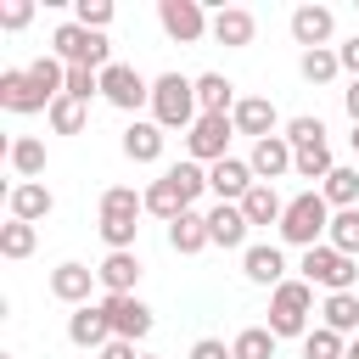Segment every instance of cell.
<instances>
[{"label": "cell", "mask_w": 359, "mask_h": 359, "mask_svg": "<svg viewBox=\"0 0 359 359\" xmlns=\"http://www.w3.org/2000/svg\"><path fill=\"white\" fill-rule=\"evenodd\" d=\"M146 213V191H135V185H107L101 191V241H107V252H135V236H140V219Z\"/></svg>", "instance_id": "obj_1"}, {"label": "cell", "mask_w": 359, "mask_h": 359, "mask_svg": "<svg viewBox=\"0 0 359 359\" xmlns=\"http://www.w3.org/2000/svg\"><path fill=\"white\" fill-rule=\"evenodd\" d=\"M275 230H280L286 247H303V252H309V247H320L325 230H331V202H325L320 191H297V196L286 202V213H280Z\"/></svg>", "instance_id": "obj_2"}, {"label": "cell", "mask_w": 359, "mask_h": 359, "mask_svg": "<svg viewBox=\"0 0 359 359\" xmlns=\"http://www.w3.org/2000/svg\"><path fill=\"white\" fill-rule=\"evenodd\" d=\"M202 118V107H196V79H185V73H157L151 79V123H163V129H191Z\"/></svg>", "instance_id": "obj_3"}, {"label": "cell", "mask_w": 359, "mask_h": 359, "mask_svg": "<svg viewBox=\"0 0 359 359\" xmlns=\"http://www.w3.org/2000/svg\"><path fill=\"white\" fill-rule=\"evenodd\" d=\"M309 314H314V286L297 275H286L275 292H269V331L275 337H309L314 325H309Z\"/></svg>", "instance_id": "obj_4"}, {"label": "cell", "mask_w": 359, "mask_h": 359, "mask_svg": "<svg viewBox=\"0 0 359 359\" xmlns=\"http://www.w3.org/2000/svg\"><path fill=\"white\" fill-rule=\"evenodd\" d=\"M50 56H62L67 67H90V73H107V67H112V45H107V34L79 28V22H56V34H50Z\"/></svg>", "instance_id": "obj_5"}, {"label": "cell", "mask_w": 359, "mask_h": 359, "mask_svg": "<svg viewBox=\"0 0 359 359\" xmlns=\"http://www.w3.org/2000/svg\"><path fill=\"white\" fill-rule=\"evenodd\" d=\"M297 275H303L309 286H325V292H353V286H359V264H353L348 252H337L331 241L309 247L303 264H297Z\"/></svg>", "instance_id": "obj_6"}, {"label": "cell", "mask_w": 359, "mask_h": 359, "mask_svg": "<svg viewBox=\"0 0 359 359\" xmlns=\"http://www.w3.org/2000/svg\"><path fill=\"white\" fill-rule=\"evenodd\" d=\"M157 22L174 45H196V39L213 34V17H208L202 0H157Z\"/></svg>", "instance_id": "obj_7"}, {"label": "cell", "mask_w": 359, "mask_h": 359, "mask_svg": "<svg viewBox=\"0 0 359 359\" xmlns=\"http://www.w3.org/2000/svg\"><path fill=\"white\" fill-rule=\"evenodd\" d=\"M230 135H236V123H230V118L202 112V118L185 129V151H191V163H202V168L224 163V157H230Z\"/></svg>", "instance_id": "obj_8"}, {"label": "cell", "mask_w": 359, "mask_h": 359, "mask_svg": "<svg viewBox=\"0 0 359 359\" xmlns=\"http://www.w3.org/2000/svg\"><path fill=\"white\" fill-rule=\"evenodd\" d=\"M101 95H107L118 112H140V107H151V79H140L129 62H112V67L101 73Z\"/></svg>", "instance_id": "obj_9"}, {"label": "cell", "mask_w": 359, "mask_h": 359, "mask_svg": "<svg viewBox=\"0 0 359 359\" xmlns=\"http://www.w3.org/2000/svg\"><path fill=\"white\" fill-rule=\"evenodd\" d=\"M247 168H252V180H258V185H275L280 174H292V168H297V151H292V140H286V135H269V140H252Z\"/></svg>", "instance_id": "obj_10"}, {"label": "cell", "mask_w": 359, "mask_h": 359, "mask_svg": "<svg viewBox=\"0 0 359 359\" xmlns=\"http://www.w3.org/2000/svg\"><path fill=\"white\" fill-rule=\"evenodd\" d=\"M101 309H107V320H112V337H123V342H140V337H151V309L135 297V292H123V297H101Z\"/></svg>", "instance_id": "obj_11"}, {"label": "cell", "mask_w": 359, "mask_h": 359, "mask_svg": "<svg viewBox=\"0 0 359 359\" xmlns=\"http://www.w3.org/2000/svg\"><path fill=\"white\" fill-rule=\"evenodd\" d=\"M0 107L6 112H50V95L28 79V67H6L0 73Z\"/></svg>", "instance_id": "obj_12"}, {"label": "cell", "mask_w": 359, "mask_h": 359, "mask_svg": "<svg viewBox=\"0 0 359 359\" xmlns=\"http://www.w3.org/2000/svg\"><path fill=\"white\" fill-rule=\"evenodd\" d=\"M67 342H73V348H90V353H101V348L112 342V320H107V309H101V303H84V309H73V314H67Z\"/></svg>", "instance_id": "obj_13"}, {"label": "cell", "mask_w": 359, "mask_h": 359, "mask_svg": "<svg viewBox=\"0 0 359 359\" xmlns=\"http://www.w3.org/2000/svg\"><path fill=\"white\" fill-rule=\"evenodd\" d=\"M247 213H241V202H213L208 208V236H213V247H224V252H247Z\"/></svg>", "instance_id": "obj_14"}, {"label": "cell", "mask_w": 359, "mask_h": 359, "mask_svg": "<svg viewBox=\"0 0 359 359\" xmlns=\"http://www.w3.org/2000/svg\"><path fill=\"white\" fill-rule=\"evenodd\" d=\"M331 34H337L331 6H297V11H292V39H297L303 50H325Z\"/></svg>", "instance_id": "obj_15"}, {"label": "cell", "mask_w": 359, "mask_h": 359, "mask_svg": "<svg viewBox=\"0 0 359 359\" xmlns=\"http://www.w3.org/2000/svg\"><path fill=\"white\" fill-rule=\"evenodd\" d=\"M230 123H236V135L269 140V135H275V123H280V112H275V101H269V95H241V101H236V112H230Z\"/></svg>", "instance_id": "obj_16"}, {"label": "cell", "mask_w": 359, "mask_h": 359, "mask_svg": "<svg viewBox=\"0 0 359 359\" xmlns=\"http://www.w3.org/2000/svg\"><path fill=\"white\" fill-rule=\"evenodd\" d=\"M6 208H11V219H22V224H39V219H50L56 196H50V185H39V180H17V185L6 191Z\"/></svg>", "instance_id": "obj_17"}, {"label": "cell", "mask_w": 359, "mask_h": 359, "mask_svg": "<svg viewBox=\"0 0 359 359\" xmlns=\"http://www.w3.org/2000/svg\"><path fill=\"white\" fill-rule=\"evenodd\" d=\"M90 286H101L90 264H73V258H67V264H56V269H50V297H56V303L84 309V303H90Z\"/></svg>", "instance_id": "obj_18"}, {"label": "cell", "mask_w": 359, "mask_h": 359, "mask_svg": "<svg viewBox=\"0 0 359 359\" xmlns=\"http://www.w3.org/2000/svg\"><path fill=\"white\" fill-rule=\"evenodd\" d=\"M252 185H258V180H252L247 157H224V163H213V168H208V191H213L219 202H241Z\"/></svg>", "instance_id": "obj_19"}, {"label": "cell", "mask_w": 359, "mask_h": 359, "mask_svg": "<svg viewBox=\"0 0 359 359\" xmlns=\"http://www.w3.org/2000/svg\"><path fill=\"white\" fill-rule=\"evenodd\" d=\"M241 275H247L252 286H269V292H275V286L286 280V252L269 247V241H258V247L241 252Z\"/></svg>", "instance_id": "obj_20"}, {"label": "cell", "mask_w": 359, "mask_h": 359, "mask_svg": "<svg viewBox=\"0 0 359 359\" xmlns=\"http://www.w3.org/2000/svg\"><path fill=\"white\" fill-rule=\"evenodd\" d=\"M252 34H258V17H252L247 6H219V11H213V39H219V45L241 50V45H252Z\"/></svg>", "instance_id": "obj_21"}, {"label": "cell", "mask_w": 359, "mask_h": 359, "mask_svg": "<svg viewBox=\"0 0 359 359\" xmlns=\"http://www.w3.org/2000/svg\"><path fill=\"white\" fill-rule=\"evenodd\" d=\"M163 140H168V129H163V123L135 118V123L123 129V157H129V163H157V157H163Z\"/></svg>", "instance_id": "obj_22"}, {"label": "cell", "mask_w": 359, "mask_h": 359, "mask_svg": "<svg viewBox=\"0 0 359 359\" xmlns=\"http://www.w3.org/2000/svg\"><path fill=\"white\" fill-rule=\"evenodd\" d=\"M168 247L180 252V258H196L202 247H213V236H208V213H196V208H185L174 224H168Z\"/></svg>", "instance_id": "obj_23"}, {"label": "cell", "mask_w": 359, "mask_h": 359, "mask_svg": "<svg viewBox=\"0 0 359 359\" xmlns=\"http://www.w3.org/2000/svg\"><path fill=\"white\" fill-rule=\"evenodd\" d=\"M95 280H101L107 297H123V292H135V280H140V258H135V252H107V258L95 264Z\"/></svg>", "instance_id": "obj_24"}, {"label": "cell", "mask_w": 359, "mask_h": 359, "mask_svg": "<svg viewBox=\"0 0 359 359\" xmlns=\"http://www.w3.org/2000/svg\"><path fill=\"white\" fill-rule=\"evenodd\" d=\"M320 325L337 331V337H359V292H325Z\"/></svg>", "instance_id": "obj_25"}, {"label": "cell", "mask_w": 359, "mask_h": 359, "mask_svg": "<svg viewBox=\"0 0 359 359\" xmlns=\"http://www.w3.org/2000/svg\"><path fill=\"white\" fill-rule=\"evenodd\" d=\"M236 101H241V95H236V84H230L224 73H202V79H196V107H202V112L230 118V112H236Z\"/></svg>", "instance_id": "obj_26"}, {"label": "cell", "mask_w": 359, "mask_h": 359, "mask_svg": "<svg viewBox=\"0 0 359 359\" xmlns=\"http://www.w3.org/2000/svg\"><path fill=\"white\" fill-rule=\"evenodd\" d=\"M185 208H191V202H185V191H180V185H174L168 174L146 185V213H151V219H163V224H174V219H180Z\"/></svg>", "instance_id": "obj_27"}, {"label": "cell", "mask_w": 359, "mask_h": 359, "mask_svg": "<svg viewBox=\"0 0 359 359\" xmlns=\"http://www.w3.org/2000/svg\"><path fill=\"white\" fill-rule=\"evenodd\" d=\"M320 196L331 202V213H342V208H359V168H348V163H337V168L325 174V185H320Z\"/></svg>", "instance_id": "obj_28"}, {"label": "cell", "mask_w": 359, "mask_h": 359, "mask_svg": "<svg viewBox=\"0 0 359 359\" xmlns=\"http://www.w3.org/2000/svg\"><path fill=\"white\" fill-rule=\"evenodd\" d=\"M6 157H11L17 180H39V174H45V140H39V135H17V140L6 146Z\"/></svg>", "instance_id": "obj_29"}, {"label": "cell", "mask_w": 359, "mask_h": 359, "mask_svg": "<svg viewBox=\"0 0 359 359\" xmlns=\"http://www.w3.org/2000/svg\"><path fill=\"white\" fill-rule=\"evenodd\" d=\"M241 213H247V224H280L286 202H280V191H275V185H252V191L241 196Z\"/></svg>", "instance_id": "obj_30"}, {"label": "cell", "mask_w": 359, "mask_h": 359, "mask_svg": "<svg viewBox=\"0 0 359 359\" xmlns=\"http://www.w3.org/2000/svg\"><path fill=\"white\" fill-rule=\"evenodd\" d=\"M28 79H34L50 101H56V95H67V62H62V56H50V50L28 62Z\"/></svg>", "instance_id": "obj_31"}, {"label": "cell", "mask_w": 359, "mask_h": 359, "mask_svg": "<svg viewBox=\"0 0 359 359\" xmlns=\"http://www.w3.org/2000/svg\"><path fill=\"white\" fill-rule=\"evenodd\" d=\"M39 247V230L34 224H22V219H11V224H0V258H11V264H22L28 252Z\"/></svg>", "instance_id": "obj_32"}, {"label": "cell", "mask_w": 359, "mask_h": 359, "mask_svg": "<svg viewBox=\"0 0 359 359\" xmlns=\"http://www.w3.org/2000/svg\"><path fill=\"white\" fill-rule=\"evenodd\" d=\"M275 331L269 325H247V331H236V342H230V353L236 359H275Z\"/></svg>", "instance_id": "obj_33"}, {"label": "cell", "mask_w": 359, "mask_h": 359, "mask_svg": "<svg viewBox=\"0 0 359 359\" xmlns=\"http://www.w3.org/2000/svg\"><path fill=\"white\" fill-rule=\"evenodd\" d=\"M297 73L309 79V84H331L337 73H342V56L325 45V50H303V62H297Z\"/></svg>", "instance_id": "obj_34"}, {"label": "cell", "mask_w": 359, "mask_h": 359, "mask_svg": "<svg viewBox=\"0 0 359 359\" xmlns=\"http://www.w3.org/2000/svg\"><path fill=\"white\" fill-rule=\"evenodd\" d=\"M325 241L337 247V252H359V208H342V213H331V230H325Z\"/></svg>", "instance_id": "obj_35"}, {"label": "cell", "mask_w": 359, "mask_h": 359, "mask_svg": "<svg viewBox=\"0 0 359 359\" xmlns=\"http://www.w3.org/2000/svg\"><path fill=\"white\" fill-rule=\"evenodd\" d=\"M45 118H50V129H56V135H79V129H84V101H73V95H56Z\"/></svg>", "instance_id": "obj_36"}, {"label": "cell", "mask_w": 359, "mask_h": 359, "mask_svg": "<svg viewBox=\"0 0 359 359\" xmlns=\"http://www.w3.org/2000/svg\"><path fill=\"white\" fill-rule=\"evenodd\" d=\"M303 359H348V342H342L337 331H325V325H314V331L303 337Z\"/></svg>", "instance_id": "obj_37"}, {"label": "cell", "mask_w": 359, "mask_h": 359, "mask_svg": "<svg viewBox=\"0 0 359 359\" xmlns=\"http://www.w3.org/2000/svg\"><path fill=\"white\" fill-rule=\"evenodd\" d=\"M331 168H337L331 146H309V151H297V168H292V174H297V180H320V185H325V174H331Z\"/></svg>", "instance_id": "obj_38"}, {"label": "cell", "mask_w": 359, "mask_h": 359, "mask_svg": "<svg viewBox=\"0 0 359 359\" xmlns=\"http://www.w3.org/2000/svg\"><path fill=\"white\" fill-rule=\"evenodd\" d=\"M168 180L185 191V202H191V208H196V196L208 191V168H202V163H191V157H185V163H174V168H168Z\"/></svg>", "instance_id": "obj_39"}, {"label": "cell", "mask_w": 359, "mask_h": 359, "mask_svg": "<svg viewBox=\"0 0 359 359\" xmlns=\"http://www.w3.org/2000/svg\"><path fill=\"white\" fill-rule=\"evenodd\" d=\"M286 140H292V151H309V146H325V123L303 112V118H292V123H286Z\"/></svg>", "instance_id": "obj_40"}, {"label": "cell", "mask_w": 359, "mask_h": 359, "mask_svg": "<svg viewBox=\"0 0 359 359\" xmlns=\"http://www.w3.org/2000/svg\"><path fill=\"white\" fill-rule=\"evenodd\" d=\"M73 22L107 34V22H112V0H79V6H73Z\"/></svg>", "instance_id": "obj_41"}, {"label": "cell", "mask_w": 359, "mask_h": 359, "mask_svg": "<svg viewBox=\"0 0 359 359\" xmlns=\"http://www.w3.org/2000/svg\"><path fill=\"white\" fill-rule=\"evenodd\" d=\"M67 95L90 107V101L101 95V73H90V67H67Z\"/></svg>", "instance_id": "obj_42"}, {"label": "cell", "mask_w": 359, "mask_h": 359, "mask_svg": "<svg viewBox=\"0 0 359 359\" xmlns=\"http://www.w3.org/2000/svg\"><path fill=\"white\" fill-rule=\"evenodd\" d=\"M28 22H34V0H6V6H0V28L17 34V28H28Z\"/></svg>", "instance_id": "obj_43"}, {"label": "cell", "mask_w": 359, "mask_h": 359, "mask_svg": "<svg viewBox=\"0 0 359 359\" xmlns=\"http://www.w3.org/2000/svg\"><path fill=\"white\" fill-rule=\"evenodd\" d=\"M185 359H236V353H230L219 337H202V342H191V353H185Z\"/></svg>", "instance_id": "obj_44"}, {"label": "cell", "mask_w": 359, "mask_h": 359, "mask_svg": "<svg viewBox=\"0 0 359 359\" xmlns=\"http://www.w3.org/2000/svg\"><path fill=\"white\" fill-rule=\"evenodd\" d=\"M337 56H342V73H353V79H359V34H353L348 45H337Z\"/></svg>", "instance_id": "obj_45"}, {"label": "cell", "mask_w": 359, "mask_h": 359, "mask_svg": "<svg viewBox=\"0 0 359 359\" xmlns=\"http://www.w3.org/2000/svg\"><path fill=\"white\" fill-rule=\"evenodd\" d=\"M101 359H140V353H135V342H123V337H112V342L101 348Z\"/></svg>", "instance_id": "obj_46"}, {"label": "cell", "mask_w": 359, "mask_h": 359, "mask_svg": "<svg viewBox=\"0 0 359 359\" xmlns=\"http://www.w3.org/2000/svg\"><path fill=\"white\" fill-rule=\"evenodd\" d=\"M342 107H348V118H353V129H359V79L342 90Z\"/></svg>", "instance_id": "obj_47"}, {"label": "cell", "mask_w": 359, "mask_h": 359, "mask_svg": "<svg viewBox=\"0 0 359 359\" xmlns=\"http://www.w3.org/2000/svg\"><path fill=\"white\" fill-rule=\"evenodd\" d=\"M348 359H359V337H353V342H348Z\"/></svg>", "instance_id": "obj_48"}, {"label": "cell", "mask_w": 359, "mask_h": 359, "mask_svg": "<svg viewBox=\"0 0 359 359\" xmlns=\"http://www.w3.org/2000/svg\"><path fill=\"white\" fill-rule=\"evenodd\" d=\"M353 151H359V129H353Z\"/></svg>", "instance_id": "obj_49"}, {"label": "cell", "mask_w": 359, "mask_h": 359, "mask_svg": "<svg viewBox=\"0 0 359 359\" xmlns=\"http://www.w3.org/2000/svg\"><path fill=\"white\" fill-rule=\"evenodd\" d=\"M146 359H151V353H146Z\"/></svg>", "instance_id": "obj_50"}]
</instances>
